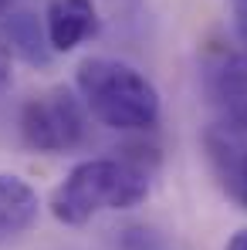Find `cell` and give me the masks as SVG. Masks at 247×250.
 Here are the masks:
<instances>
[{
	"label": "cell",
	"mask_w": 247,
	"mask_h": 250,
	"mask_svg": "<svg viewBox=\"0 0 247 250\" xmlns=\"http://www.w3.org/2000/svg\"><path fill=\"white\" fill-rule=\"evenodd\" d=\"M224 179H227V189L230 196L247 209V152L241 156H230L227 159V169H224Z\"/></svg>",
	"instance_id": "cell-8"
},
{
	"label": "cell",
	"mask_w": 247,
	"mask_h": 250,
	"mask_svg": "<svg viewBox=\"0 0 247 250\" xmlns=\"http://www.w3.org/2000/svg\"><path fill=\"white\" fill-rule=\"evenodd\" d=\"M149 196V176L125 159H85L51 193V216L82 227L102 209H132Z\"/></svg>",
	"instance_id": "cell-2"
},
{
	"label": "cell",
	"mask_w": 247,
	"mask_h": 250,
	"mask_svg": "<svg viewBox=\"0 0 247 250\" xmlns=\"http://www.w3.org/2000/svg\"><path fill=\"white\" fill-rule=\"evenodd\" d=\"M10 3H14V0H0V17H7V10H10Z\"/></svg>",
	"instance_id": "cell-12"
},
{
	"label": "cell",
	"mask_w": 247,
	"mask_h": 250,
	"mask_svg": "<svg viewBox=\"0 0 247 250\" xmlns=\"http://www.w3.org/2000/svg\"><path fill=\"white\" fill-rule=\"evenodd\" d=\"M237 17H241V24H247V0H237Z\"/></svg>",
	"instance_id": "cell-11"
},
{
	"label": "cell",
	"mask_w": 247,
	"mask_h": 250,
	"mask_svg": "<svg viewBox=\"0 0 247 250\" xmlns=\"http://www.w3.org/2000/svg\"><path fill=\"white\" fill-rule=\"evenodd\" d=\"M10 75H14V54H10L7 41L0 38V91L10 84Z\"/></svg>",
	"instance_id": "cell-9"
},
{
	"label": "cell",
	"mask_w": 247,
	"mask_h": 250,
	"mask_svg": "<svg viewBox=\"0 0 247 250\" xmlns=\"http://www.w3.org/2000/svg\"><path fill=\"white\" fill-rule=\"evenodd\" d=\"M98 31L95 0H51L44 10V38L54 54H68Z\"/></svg>",
	"instance_id": "cell-5"
},
{
	"label": "cell",
	"mask_w": 247,
	"mask_h": 250,
	"mask_svg": "<svg viewBox=\"0 0 247 250\" xmlns=\"http://www.w3.org/2000/svg\"><path fill=\"white\" fill-rule=\"evenodd\" d=\"M78 98L91 119L115 132H149L159 122V91L119 58H85L75 71Z\"/></svg>",
	"instance_id": "cell-1"
},
{
	"label": "cell",
	"mask_w": 247,
	"mask_h": 250,
	"mask_svg": "<svg viewBox=\"0 0 247 250\" xmlns=\"http://www.w3.org/2000/svg\"><path fill=\"white\" fill-rule=\"evenodd\" d=\"M206 95L224 128L247 135V47L220 54L206 71Z\"/></svg>",
	"instance_id": "cell-4"
},
{
	"label": "cell",
	"mask_w": 247,
	"mask_h": 250,
	"mask_svg": "<svg viewBox=\"0 0 247 250\" xmlns=\"http://www.w3.org/2000/svg\"><path fill=\"white\" fill-rule=\"evenodd\" d=\"M41 213V200L34 186L14 172H0V247L24 237Z\"/></svg>",
	"instance_id": "cell-6"
},
{
	"label": "cell",
	"mask_w": 247,
	"mask_h": 250,
	"mask_svg": "<svg viewBox=\"0 0 247 250\" xmlns=\"http://www.w3.org/2000/svg\"><path fill=\"white\" fill-rule=\"evenodd\" d=\"M0 38L7 41L10 54H21V58L31 61V64H47L51 54H54L51 44H47V38H44V31L38 27V17H34V14H10V17L3 21Z\"/></svg>",
	"instance_id": "cell-7"
},
{
	"label": "cell",
	"mask_w": 247,
	"mask_h": 250,
	"mask_svg": "<svg viewBox=\"0 0 247 250\" xmlns=\"http://www.w3.org/2000/svg\"><path fill=\"white\" fill-rule=\"evenodd\" d=\"M17 128L21 142L34 152H71L88 135V108L71 88H51L24 102Z\"/></svg>",
	"instance_id": "cell-3"
},
{
	"label": "cell",
	"mask_w": 247,
	"mask_h": 250,
	"mask_svg": "<svg viewBox=\"0 0 247 250\" xmlns=\"http://www.w3.org/2000/svg\"><path fill=\"white\" fill-rule=\"evenodd\" d=\"M227 250H247V230L234 233V237H230V244H227Z\"/></svg>",
	"instance_id": "cell-10"
}]
</instances>
